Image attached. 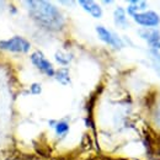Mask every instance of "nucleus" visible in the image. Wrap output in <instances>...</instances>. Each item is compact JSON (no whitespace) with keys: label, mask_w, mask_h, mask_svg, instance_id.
I'll return each mask as SVG.
<instances>
[{"label":"nucleus","mask_w":160,"mask_h":160,"mask_svg":"<svg viewBox=\"0 0 160 160\" xmlns=\"http://www.w3.org/2000/svg\"><path fill=\"white\" fill-rule=\"evenodd\" d=\"M80 5H81L82 9L86 10L91 16H94V18H96V19H99V18L102 16V10H101V8L96 2L89 1V0H81V1H80Z\"/></svg>","instance_id":"nucleus-7"},{"label":"nucleus","mask_w":160,"mask_h":160,"mask_svg":"<svg viewBox=\"0 0 160 160\" xmlns=\"http://www.w3.org/2000/svg\"><path fill=\"white\" fill-rule=\"evenodd\" d=\"M73 58V56L72 54H67V53H63V52H60L58 51L57 53H56V59L58 63L60 64H63V65H65V64H68L70 60Z\"/></svg>","instance_id":"nucleus-11"},{"label":"nucleus","mask_w":160,"mask_h":160,"mask_svg":"<svg viewBox=\"0 0 160 160\" xmlns=\"http://www.w3.org/2000/svg\"><path fill=\"white\" fill-rule=\"evenodd\" d=\"M31 60H32L33 65H35L36 68H38L41 72L44 73L46 75H48V77H53V75H54L56 72H54V68H53L52 63L47 59L41 52H35V53H32Z\"/></svg>","instance_id":"nucleus-3"},{"label":"nucleus","mask_w":160,"mask_h":160,"mask_svg":"<svg viewBox=\"0 0 160 160\" xmlns=\"http://www.w3.org/2000/svg\"><path fill=\"white\" fill-rule=\"evenodd\" d=\"M54 128H56V132H57L58 136H64L69 131V126L65 122H58V123H56L54 124Z\"/></svg>","instance_id":"nucleus-12"},{"label":"nucleus","mask_w":160,"mask_h":160,"mask_svg":"<svg viewBox=\"0 0 160 160\" xmlns=\"http://www.w3.org/2000/svg\"><path fill=\"white\" fill-rule=\"evenodd\" d=\"M96 32H98V35H99V37H100L101 41H103L105 43L110 44V46L113 47V48L121 49V48L124 46L122 40H121L117 35H115V33L111 32L110 30L105 28L103 26H98V27H96Z\"/></svg>","instance_id":"nucleus-4"},{"label":"nucleus","mask_w":160,"mask_h":160,"mask_svg":"<svg viewBox=\"0 0 160 160\" xmlns=\"http://www.w3.org/2000/svg\"><path fill=\"white\" fill-rule=\"evenodd\" d=\"M133 19L137 23L145 27H153L158 26L160 22L159 15L154 11H145V12H137L133 15Z\"/></svg>","instance_id":"nucleus-5"},{"label":"nucleus","mask_w":160,"mask_h":160,"mask_svg":"<svg viewBox=\"0 0 160 160\" xmlns=\"http://www.w3.org/2000/svg\"><path fill=\"white\" fill-rule=\"evenodd\" d=\"M131 4V6L128 8V12H129V15H134V14H137L139 10H144L145 8H147V2L145 1H139V0H134V1H131L129 2Z\"/></svg>","instance_id":"nucleus-10"},{"label":"nucleus","mask_w":160,"mask_h":160,"mask_svg":"<svg viewBox=\"0 0 160 160\" xmlns=\"http://www.w3.org/2000/svg\"><path fill=\"white\" fill-rule=\"evenodd\" d=\"M30 15L42 27L57 31L64 25L60 11L48 1H26Z\"/></svg>","instance_id":"nucleus-1"},{"label":"nucleus","mask_w":160,"mask_h":160,"mask_svg":"<svg viewBox=\"0 0 160 160\" xmlns=\"http://www.w3.org/2000/svg\"><path fill=\"white\" fill-rule=\"evenodd\" d=\"M115 16V22H116V25L117 26H120V27H127L128 26V22H127V18H126V11L122 9V8H117L116 10H115V14H113Z\"/></svg>","instance_id":"nucleus-8"},{"label":"nucleus","mask_w":160,"mask_h":160,"mask_svg":"<svg viewBox=\"0 0 160 160\" xmlns=\"http://www.w3.org/2000/svg\"><path fill=\"white\" fill-rule=\"evenodd\" d=\"M54 75H56V79L58 80L60 84H63V85H67V84L70 82L69 70H68L67 68H62V69H59L58 72L54 73Z\"/></svg>","instance_id":"nucleus-9"},{"label":"nucleus","mask_w":160,"mask_h":160,"mask_svg":"<svg viewBox=\"0 0 160 160\" xmlns=\"http://www.w3.org/2000/svg\"><path fill=\"white\" fill-rule=\"evenodd\" d=\"M41 85L40 84H32L31 85V92L32 94H35V95H37V94H40L41 92Z\"/></svg>","instance_id":"nucleus-13"},{"label":"nucleus","mask_w":160,"mask_h":160,"mask_svg":"<svg viewBox=\"0 0 160 160\" xmlns=\"http://www.w3.org/2000/svg\"><path fill=\"white\" fill-rule=\"evenodd\" d=\"M30 48V42L21 36H14L9 40L0 41V49L2 51H9L12 53H27Z\"/></svg>","instance_id":"nucleus-2"},{"label":"nucleus","mask_w":160,"mask_h":160,"mask_svg":"<svg viewBox=\"0 0 160 160\" xmlns=\"http://www.w3.org/2000/svg\"><path fill=\"white\" fill-rule=\"evenodd\" d=\"M139 35L142 38L147 41L149 43V46H152L153 48H160V36L159 32L155 30H140Z\"/></svg>","instance_id":"nucleus-6"},{"label":"nucleus","mask_w":160,"mask_h":160,"mask_svg":"<svg viewBox=\"0 0 160 160\" xmlns=\"http://www.w3.org/2000/svg\"><path fill=\"white\" fill-rule=\"evenodd\" d=\"M155 122H158L160 126V107L158 108V111H157V115H155Z\"/></svg>","instance_id":"nucleus-14"}]
</instances>
